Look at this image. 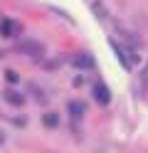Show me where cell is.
Returning a JSON list of instances; mask_svg holds the SVG:
<instances>
[{"label":"cell","mask_w":148,"mask_h":153,"mask_svg":"<svg viewBox=\"0 0 148 153\" xmlns=\"http://www.w3.org/2000/svg\"><path fill=\"white\" fill-rule=\"evenodd\" d=\"M17 50L22 52L25 57H30V59H42V54H45V47L39 45L37 40H25V42H20Z\"/></svg>","instance_id":"obj_1"},{"label":"cell","mask_w":148,"mask_h":153,"mask_svg":"<svg viewBox=\"0 0 148 153\" xmlns=\"http://www.w3.org/2000/svg\"><path fill=\"white\" fill-rule=\"evenodd\" d=\"M109 45H111L114 50H116L118 59H121V64L126 67V69H131V67H136V62H138V57H136V54H131V52H128V50H126L123 45H118L116 40H111V37H109Z\"/></svg>","instance_id":"obj_2"},{"label":"cell","mask_w":148,"mask_h":153,"mask_svg":"<svg viewBox=\"0 0 148 153\" xmlns=\"http://www.w3.org/2000/svg\"><path fill=\"white\" fill-rule=\"evenodd\" d=\"M91 94H94L96 104H101V106H106V104L111 101V91H109V87H106V84H101V82H96L94 87H91Z\"/></svg>","instance_id":"obj_3"},{"label":"cell","mask_w":148,"mask_h":153,"mask_svg":"<svg viewBox=\"0 0 148 153\" xmlns=\"http://www.w3.org/2000/svg\"><path fill=\"white\" fill-rule=\"evenodd\" d=\"M20 32H22V25L17 20H3L0 22V35L3 37H17Z\"/></svg>","instance_id":"obj_4"},{"label":"cell","mask_w":148,"mask_h":153,"mask_svg":"<svg viewBox=\"0 0 148 153\" xmlns=\"http://www.w3.org/2000/svg\"><path fill=\"white\" fill-rule=\"evenodd\" d=\"M72 64L79 67V69H91V67H94V59H91L89 54H77V57H72Z\"/></svg>","instance_id":"obj_5"},{"label":"cell","mask_w":148,"mask_h":153,"mask_svg":"<svg viewBox=\"0 0 148 153\" xmlns=\"http://www.w3.org/2000/svg\"><path fill=\"white\" fill-rule=\"evenodd\" d=\"M84 111H86V104L84 101H69V116L79 119V116H84Z\"/></svg>","instance_id":"obj_6"},{"label":"cell","mask_w":148,"mask_h":153,"mask_svg":"<svg viewBox=\"0 0 148 153\" xmlns=\"http://www.w3.org/2000/svg\"><path fill=\"white\" fill-rule=\"evenodd\" d=\"M5 99H7V104H13V106H22V104H25V97L17 94L15 89H7L5 91Z\"/></svg>","instance_id":"obj_7"},{"label":"cell","mask_w":148,"mask_h":153,"mask_svg":"<svg viewBox=\"0 0 148 153\" xmlns=\"http://www.w3.org/2000/svg\"><path fill=\"white\" fill-rule=\"evenodd\" d=\"M42 123H45V126H47V128H54V126H57V123H59V116H57V114H54V111H52V114H49V111H47V114H45V116H42Z\"/></svg>","instance_id":"obj_8"},{"label":"cell","mask_w":148,"mask_h":153,"mask_svg":"<svg viewBox=\"0 0 148 153\" xmlns=\"http://www.w3.org/2000/svg\"><path fill=\"white\" fill-rule=\"evenodd\" d=\"M5 79H7L10 84H17V79H20V76H17V72H13V69H7V72H5Z\"/></svg>","instance_id":"obj_9"},{"label":"cell","mask_w":148,"mask_h":153,"mask_svg":"<svg viewBox=\"0 0 148 153\" xmlns=\"http://www.w3.org/2000/svg\"><path fill=\"white\" fill-rule=\"evenodd\" d=\"M3 143H5V133L0 131V146H3Z\"/></svg>","instance_id":"obj_10"}]
</instances>
